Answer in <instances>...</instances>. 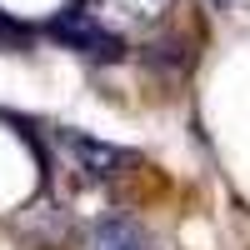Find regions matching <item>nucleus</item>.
<instances>
[{
    "label": "nucleus",
    "mask_w": 250,
    "mask_h": 250,
    "mask_svg": "<svg viewBox=\"0 0 250 250\" xmlns=\"http://www.w3.org/2000/svg\"><path fill=\"white\" fill-rule=\"evenodd\" d=\"M50 30H55L60 45H70V50L90 55V60H120V40H115L105 25H100L90 10H65Z\"/></svg>",
    "instance_id": "f257e3e1"
},
{
    "label": "nucleus",
    "mask_w": 250,
    "mask_h": 250,
    "mask_svg": "<svg viewBox=\"0 0 250 250\" xmlns=\"http://www.w3.org/2000/svg\"><path fill=\"white\" fill-rule=\"evenodd\" d=\"M90 250H145V240H140L125 220H105V225H95Z\"/></svg>",
    "instance_id": "7ed1b4c3"
},
{
    "label": "nucleus",
    "mask_w": 250,
    "mask_h": 250,
    "mask_svg": "<svg viewBox=\"0 0 250 250\" xmlns=\"http://www.w3.org/2000/svg\"><path fill=\"white\" fill-rule=\"evenodd\" d=\"M65 140H70V150L85 160L90 175H115V170H125V165H130V155L115 150V145H100V140H85V135H65Z\"/></svg>",
    "instance_id": "f03ea898"
},
{
    "label": "nucleus",
    "mask_w": 250,
    "mask_h": 250,
    "mask_svg": "<svg viewBox=\"0 0 250 250\" xmlns=\"http://www.w3.org/2000/svg\"><path fill=\"white\" fill-rule=\"evenodd\" d=\"M110 10H120L125 20H135V25H155V20L170 10V0H105Z\"/></svg>",
    "instance_id": "20e7f679"
}]
</instances>
